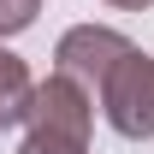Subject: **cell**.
<instances>
[{
    "mask_svg": "<svg viewBox=\"0 0 154 154\" xmlns=\"http://www.w3.org/2000/svg\"><path fill=\"white\" fill-rule=\"evenodd\" d=\"M24 125H30V136H24L18 154H89V125H95L89 89L54 71L48 83L30 89Z\"/></svg>",
    "mask_w": 154,
    "mask_h": 154,
    "instance_id": "cell-1",
    "label": "cell"
},
{
    "mask_svg": "<svg viewBox=\"0 0 154 154\" xmlns=\"http://www.w3.org/2000/svg\"><path fill=\"white\" fill-rule=\"evenodd\" d=\"M101 107H107V125L119 136H131V142L154 136V59L131 48L101 83Z\"/></svg>",
    "mask_w": 154,
    "mask_h": 154,
    "instance_id": "cell-2",
    "label": "cell"
},
{
    "mask_svg": "<svg viewBox=\"0 0 154 154\" xmlns=\"http://www.w3.org/2000/svg\"><path fill=\"white\" fill-rule=\"evenodd\" d=\"M125 54H131V42L119 36V30L77 24V30H65V36H59L54 65H59V77H71V83H83V89H101V83H107V71H113Z\"/></svg>",
    "mask_w": 154,
    "mask_h": 154,
    "instance_id": "cell-3",
    "label": "cell"
},
{
    "mask_svg": "<svg viewBox=\"0 0 154 154\" xmlns=\"http://www.w3.org/2000/svg\"><path fill=\"white\" fill-rule=\"evenodd\" d=\"M30 89H36V83H30V71H24V59L0 48V131L24 119V107H30Z\"/></svg>",
    "mask_w": 154,
    "mask_h": 154,
    "instance_id": "cell-4",
    "label": "cell"
},
{
    "mask_svg": "<svg viewBox=\"0 0 154 154\" xmlns=\"http://www.w3.org/2000/svg\"><path fill=\"white\" fill-rule=\"evenodd\" d=\"M42 12V0H0V36H18V30H30Z\"/></svg>",
    "mask_w": 154,
    "mask_h": 154,
    "instance_id": "cell-5",
    "label": "cell"
},
{
    "mask_svg": "<svg viewBox=\"0 0 154 154\" xmlns=\"http://www.w3.org/2000/svg\"><path fill=\"white\" fill-rule=\"evenodd\" d=\"M107 6H119V12H142V6H154V0H107Z\"/></svg>",
    "mask_w": 154,
    "mask_h": 154,
    "instance_id": "cell-6",
    "label": "cell"
}]
</instances>
